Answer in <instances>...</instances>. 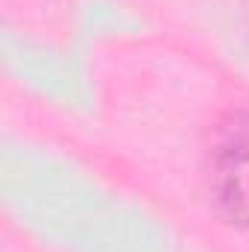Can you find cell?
Wrapping results in <instances>:
<instances>
[{"mask_svg": "<svg viewBox=\"0 0 249 252\" xmlns=\"http://www.w3.org/2000/svg\"><path fill=\"white\" fill-rule=\"evenodd\" d=\"M211 193L220 211L249 226V115H235L211 147Z\"/></svg>", "mask_w": 249, "mask_h": 252, "instance_id": "cell-1", "label": "cell"}]
</instances>
